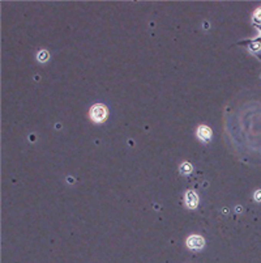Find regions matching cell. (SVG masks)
Segmentation results:
<instances>
[{"instance_id": "1", "label": "cell", "mask_w": 261, "mask_h": 263, "mask_svg": "<svg viewBox=\"0 0 261 263\" xmlns=\"http://www.w3.org/2000/svg\"><path fill=\"white\" fill-rule=\"evenodd\" d=\"M90 117L95 122H102L107 117V109L103 105H95L90 110Z\"/></svg>"}, {"instance_id": "7", "label": "cell", "mask_w": 261, "mask_h": 263, "mask_svg": "<svg viewBox=\"0 0 261 263\" xmlns=\"http://www.w3.org/2000/svg\"><path fill=\"white\" fill-rule=\"evenodd\" d=\"M255 20L256 21H261V9H257L255 13Z\"/></svg>"}, {"instance_id": "3", "label": "cell", "mask_w": 261, "mask_h": 263, "mask_svg": "<svg viewBox=\"0 0 261 263\" xmlns=\"http://www.w3.org/2000/svg\"><path fill=\"white\" fill-rule=\"evenodd\" d=\"M197 196H196V194L193 191H188L187 195H185V203H187V206L189 208H195L196 206H197Z\"/></svg>"}, {"instance_id": "5", "label": "cell", "mask_w": 261, "mask_h": 263, "mask_svg": "<svg viewBox=\"0 0 261 263\" xmlns=\"http://www.w3.org/2000/svg\"><path fill=\"white\" fill-rule=\"evenodd\" d=\"M191 170H192V166L189 164H183L181 165V168H180V172L183 173V174H188Z\"/></svg>"}, {"instance_id": "2", "label": "cell", "mask_w": 261, "mask_h": 263, "mask_svg": "<svg viewBox=\"0 0 261 263\" xmlns=\"http://www.w3.org/2000/svg\"><path fill=\"white\" fill-rule=\"evenodd\" d=\"M187 245L191 249H201L204 246V240H202V237H200V236H192L188 238Z\"/></svg>"}, {"instance_id": "6", "label": "cell", "mask_w": 261, "mask_h": 263, "mask_svg": "<svg viewBox=\"0 0 261 263\" xmlns=\"http://www.w3.org/2000/svg\"><path fill=\"white\" fill-rule=\"evenodd\" d=\"M47 58H48V54L46 51L39 52V55H38V59L41 60V62H46V60H47Z\"/></svg>"}, {"instance_id": "4", "label": "cell", "mask_w": 261, "mask_h": 263, "mask_svg": "<svg viewBox=\"0 0 261 263\" xmlns=\"http://www.w3.org/2000/svg\"><path fill=\"white\" fill-rule=\"evenodd\" d=\"M199 136L201 139H204V140H206V139H209L210 138V135H212V131H210V128H208V127H205V126H201V127L199 128Z\"/></svg>"}, {"instance_id": "8", "label": "cell", "mask_w": 261, "mask_h": 263, "mask_svg": "<svg viewBox=\"0 0 261 263\" xmlns=\"http://www.w3.org/2000/svg\"><path fill=\"white\" fill-rule=\"evenodd\" d=\"M255 198H256V200H261V191H260V190H259V191H256Z\"/></svg>"}]
</instances>
